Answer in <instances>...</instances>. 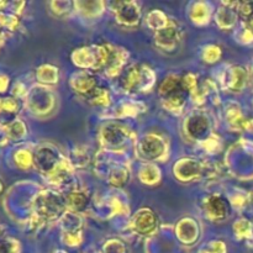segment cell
Listing matches in <instances>:
<instances>
[{
	"label": "cell",
	"mask_w": 253,
	"mask_h": 253,
	"mask_svg": "<svg viewBox=\"0 0 253 253\" xmlns=\"http://www.w3.org/2000/svg\"><path fill=\"white\" fill-rule=\"evenodd\" d=\"M1 109H2V101L0 100V110H1Z\"/></svg>",
	"instance_id": "obj_4"
},
{
	"label": "cell",
	"mask_w": 253,
	"mask_h": 253,
	"mask_svg": "<svg viewBox=\"0 0 253 253\" xmlns=\"http://www.w3.org/2000/svg\"><path fill=\"white\" fill-rule=\"evenodd\" d=\"M2 109L10 113H14L17 110V103L11 98H7L5 100H2Z\"/></svg>",
	"instance_id": "obj_1"
},
{
	"label": "cell",
	"mask_w": 253,
	"mask_h": 253,
	"mask_svg": "<svg viewBox=\"0 0 253 253\" xmlns=\"http://www.w3.org/2000/svg\"><path fill=\"white\" fill-rule=\"evenodd\" d=\"M5 5V2H0V6H4Z\"/></svg>",
	"instance_id": "obj_5"
},
{
	"label": "cell",
	"mask_w": 253,
	"mask_h": 253,
	"mask_svg": "<svg viewBox=\"0 0 253 253\" xmlns=\"http://www.w3.org/2000/svg\"><path fill=\"white\" fill-rule=\"evenodd\" d=\"M7 86L6 77H0V91H4Z\"/></svg>",
	"instance_id": "obj_3"
},
{
	"label": "cell",
	"mask_w": 253,
	"mask_h": 253,
	"mask_svg": "<svg viewBox=\"0 0 253 253\" xmlns=\"http://www.w3.org/2000/svg\"><path fill=\"white\" fill-rule=\"evenodd\" d=\"M16 162L17 165L20 166H27L30 165L31 160H30V155L25 151H21V152L16 153Z\"/></svg>",
	"instance_id": "obj_2"
}]
</instances>
